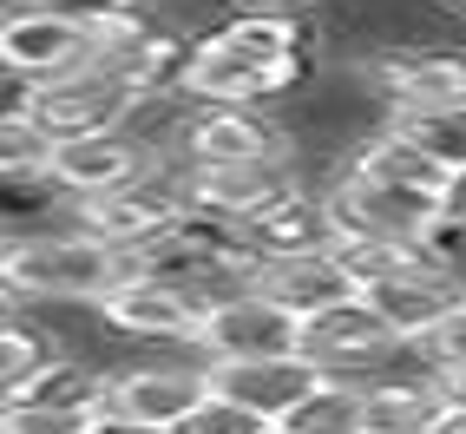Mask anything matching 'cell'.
<instances>
[{
	"label": "cell",
	"instance_id": "24",
	"mask_svg": "<svg viewBox=\"0 0 466 434\" xmlns=\"http://www.w3.org/2000/svg\"><path fill=\"white\" fill-rule=\"evenodd\" d=\"M46 356H66V349H53V336L34 329V323L0 316V401H14V395L26 388V376H34Z\"/></svg>",
	"mask_w": 466,
	"mask_h": 434
},
{
	"label": "cell",
	"instance_id": "23",
	"mask_svg": "<svg viewBox=\"0 0 466 434\" xmlns=\"http://www.w3.org/2000/svg\"><path fill=\"white\" fill-rule=\"evenodd\" d=\"M46 165H53V139L20 106H7L0 112V184H46Z\"/></svg>",
	"mask_w": 466,
	"mask_h": 434
},
{
	"label": "cell",
	"instance_id": "29",
	"mask_svg": "<svg viewBox=\"0 0 466 434\" xmlns=\"http://www.w3.org/2000/svg\"><path fill=\"white\" fill-rule=\"evenodd\" d=\"M263 421H250L243 408H230V401H217V395H204L191 415H184L171 434H257Z\"/></svg>",
	"mask_w": 466,
	"mask_h": 434
},
{
	"label": "cell",
	"instance_id": "34",
	"mask_svg": "<svg viewBox=\"0 0 466 434\" xmlns=\"http://www.w3.org/2000/svg\"><path fill=\"white\" fill-rule=\"evenodd\" d=\"M7 106H20V92H7V73H0V112H7Z\"/></svg>",
	"mask_w": 466,
	"mask_h": 434
},
{
	"label": "cell",
	"instance_id": "6",
	"mask_svg": "<svg viewBox=\"0 0 466 434\" xmlns=\"http://www.w3.org/2000/svg\"><path fill=\"white\" fill-rule=\"evenodd\" d=\"M20 112L34 119L46 139H92V132H126V119L138 112V99L112 73L86 67L59 73V79H40V86H20Z\"/></svg>",
	"mask_w": 466,
	"mask_h": 434
},
{
	"label": "cell",
	"instance_id": "22",
	"mask_svg": "<svg viewBox=\"0 0 466 434\" xmlns=\"http://www.w3.org/2000/svg\"><path fill=\"white\" fill-rule=\"evenodd\" d=\"M99 376L106 368H92L79 356H46L14 401H40V408H99Z\"/></svg>",
	"mask_w": 466,
	"mask_h": 434
},
{
	"label": "cell",
	"instance_id": "30",
	"mask_svg": "<svg viewBox=\"0 0 466 434\" xmlns=\"http://www.w3.org/2000/svg\"><path fill=\"white\" fill-rule=\"evenodd\" d=\"M86 434H171V428H145V421H126V415H106V408H92Z\"/></svg>",
	"mask_w": 466,
	"mask_h": 434
},
{
	"label": "cell",
	"instance_id": "18",
	"mask_svg": "<svg viewBox=\"0 0 466 434\" xmlns=\"http://www.w3.org/2000/svg\"><path fill=\"white\" fill-rule=\"evenodd\" d=\"M349 171H361V178H375V184H394V191H414V198H433V204H447L453 198V178L447 171H433L420 151L408 145V139H394L388 126H375L349 159H341Z\"/></svg>",
	"mask_w": 466,
	"mask_h": 434
},
{
	"label": "cell",
	"instance_id": "11",
	"mask_svg": "<svg viewBox=\"0 0 466 434\" xmlns=\"http://www.w3.org/2000/svg\"><path fill=\"white\" fill-rule=\"evenodd\" d=\"M210 388H204V362H132V368H112L99 376V408L106 415H126L145 428H177L184 415L198 408Z\"/></svg>",
	"mask_w": 466,
	"mask_h": 434
},
{
	"label": "cell",
	"instance_id": "1",
	"mask_svg": "<svg viewBox=\"0 0 466 434\" xmlns=\"http://www.w3.org/2000/svg\"><path fill=\"white\" fill-rule=\"evenodd\" d=\"M132 270L126 251L86 231H14L0 237V303H99Z\"/></svg>",
	"mask_w": 466,
	"mask_h": 434
},
{
	"label": "cell",
	"instance_id": "16",
	"mask_svg": "<svg viewBox=\"0 0 466 434\" xmlns=\"http://www.w3.org/2000/svg\"><path fill=\"white\" fill-rule=\"evenodd\" d=\"M138 171H151V159L132 132H92V139H53L46 184L59 198H99V191L132 184Z\"/></svg>",
	"mask_w": 466,
	"mask_h": 434
},
{
	"label": "cell",
	"instance_id": "27",
	"mask_svg": "<svg viewBox=\"0 0 466 434\" xmlns=\"http://www.w3.org/2000/svg\"><path fill=\"white\" fill-rule=\"evenodd\" d=\"M92 408H40V401H0V434H86Z\"/></svg>",
	"mask_w": 466,
	"mask_h": 434
},
{
	"label": "cell",
	"instance_id": "4",
	"mask_svg": "<svg viewBox=\"0 0 466 434\" xmlns=\"http://www.w3.org/2000/svg\"><path fill=\"white\" fill-rule=\"evenodd\" d=\"M316 79V53L309 59H283V67H257V59L230 53L224 40H191V59H184V79H177V99L184 106H269V99H289Z\"/></svg>",
	"mask_w": 466,
	"mask_h": 434
},
{
	"label": "cell",
	"instance_id": "36",
	"mask_svg": "<svg viewBox=\"0 0 466 434\" xmlns=\"http://www.w3.org/2000/svg\"><path fill=\"white\" fill-rule=\"evenodd\" d=\"M447 7H460V14H466V0H447Z\"/></svg>",
	"mask_w": 466,
	"mask_h": 434
},
{
	"label": "cell",
	"instance_id": "32",
	"mask_svg": "<svg viewBox=\"0 0 466 434\" xmlns=\"http://www.w3.org/2000/svg\"><path fill=\"white\" fill-rule=\"evenodd\" d=\"M441 395H447V408H466V368H460V376H447V382H441Z\"/></svg>",
	"mask_w": 466,
	"mask_h": 434
},
{
	"label": "cell",
	"instance_id": "28",
	"mask_svg": "<svg viewBox=\"0 0 466 434\" xmlns=\"http://www.w3.org/2000/svg\"><path fill=\"white\" fill-rule=\"evenodd\" d=\"M20 7H40L53 20H66V26H99V20H118V14H145L151 0H20Z\"/></svg>",
	"mask_w": 466,
	"mask_h": 434
},
{
	"label": "cell",
	"instance_id": "10",
	"mask_svg": "<svg viewBox=\"0 0 466 434\" xmlns=\"http://www.w3.org/2000/svg\"><path fill=\"white\" fill-rule=\"evenodd\" d=\"M198 362H257V356H296V323L257 290H230L204 303L198 323Z\"/></svg>",
	"mask_w": 466,
	"mask_h": 434
},
{
	"label": "cell",
	"instance_id": "9",
	"mask_svg": "<svg viewBox=\"0 0 466 434\" xmlns=\"http://www.w3.org/2000/svg\"><path fill=\"white\" fill-rule=\"evenodd\" d=\"M302 191V159H269V165H224V171H184V204L217 217L230 231H250L283 198Z\"/></svg>",
	"mask_w": 466,
	"mask_h": 434
},
{
	"label": "cell",
	"instance_id": "2",
	"mask_svg": "<svg viewBox=\"0 0 466 434\" xmlns=\"http://www.w3.org/2000/svg\"><path fill=\"white\" fill-rule=\"evenodd\" d=\"M184 171L177 165H151L138 171L132 184H118V191H99V198H73V231L112 243V251H151L158 237H171L184 224Z\"/></svg>",
	"mask_w": 466,
	"mask_h": 434
},
{
	"label": "cell",
	"instance_id": "14",
	"mask_svg": "<svg viewBox=\"0 0 466 434\" xmlns=\"http://www.w3.org/2000/svg\"><path fill=\"white\" fill-rule=\"evenodd\" d=\"M466 290L453 284V276H441V270H427L420 257L414 264H400L394 276H381V284H368L361 290V303L375 309V323L394 336L400 349H414V343H427V329L447 316V309L460 303Z\"/></svg>",
	"mask_w": 466,
	"mask_h": 434
},
{
	"label": "cell",
	"instance_id": "31",
	"mask_svg": "<svg viewBox=\"0 0 466 434\" xmlns=\"http://www.w3.org/2000/svg\"><path fill=\"white\" fill-rule=\"evenodd\" d=\"M243 14H296V7H316V0H237Z\"/></svg>",
	"mask_w": 466,
	"mask_h": 434
},
{
	"label": "cell",
	"instance_id": "8",
	"mask_svg": "<svg viewBox=\"0 0 466 434\" xmlns=\"http://www.w3.org/2000/svg\"><path fill=\"white\" fill-rule=\"evenodd\" d=\"M361 79L388 112L466 106V53L460 46H381L361 59Z\"/></svg>",
	"mask_w": 466,
	"mask_h": 434
},
{
	"label": "cell",
	"instance_id": "25",
	"mask_svg": "<svg viewBox=\"0 0 466 434\" xmlns=\"http://www.w3.org/2000/svg\"><path fill=\"white\" fill-rule=\"evenodd\" d=\"M355 421H361V388L335 382V376H322L316 388H309V401L289 415L296 434H355Z\"/></svg>",
	"mask_w": 466,
	"mask_h": 434
},
{
	"label": "cell",
	"instance_id": "15",
	"mask_svg": "<svg viewBox=\"0 0 466 434\" xmlns=\"http://www.w3.org/2000/svg\"><path fill=\"white\" fill-rule=\"evenodd\" d=\"M243 290H257L263 303H276L289 323H309V316H322V309L335 303H349L355 284H349V270L335 264V251H302V257H263L250 270V284Z\"/></svg>",
	"mask_w": 466,
	"mask_h": 434
},
{
	"label": "cell",
	"instance_id": "13",
	"mask_svg": "<svg viewBox=\"0 0 466 434\" xmlns=\"http://www.w3.org/2000/svg\"><path fill=\"white\" fill-rule=\"evenodd\" d=\"M86 67V34L66 20H53L40 7H0V73L20 79V86H40V79H59Z\"/></svg>",
	"mask_w": 466,
	"mask_h": 434
},
{
	"label": "cell",
	"instance_id": "35",
	"mask_svg": "<svg viewBox=\"0 0 466 434\" xmlns=\"http://www.w3.org/2000/svg\"><path fill=\"white\" fill-rule=\"evenodd\" d=\"M257 434H296V428H289V421H269V428H257Z\"/></svg>",
	"mask_w": 466,
	"mask_h": 434
},
{
	"label": "cell",
	"instance_id": "12",
	"mask_svg": "<svg viewBox=\"0 0 466 434\" xmlns=\"http://www.w3.org/2000/svg\"><path fill=\"white\" fill-rule=\"evenodd\" d=\"M322 382V368L316 362H302V356H257V362H204V388L217 401H230V408H243L250 421H289L309 388Z\"/></svg>",
	"mask_w": 466,
	"mask_h": 434
},
{
	"label": "cell",
	"instance_id": "21",
	"mask_svg": "<svg viewBox=\"0 0 466 434\" xmlns=\"http://www.w3.org/2000/svg\"><path fill=\"white\" fill-rule=\"evenodd\" d=\"M381 126L408 139L433 171L466 178V106H427V112H388Z\"/></svg>",
	"mask_w": 466,
	"mask_h": 434
},
{
	"label": "cell",
	"instance_id": "7",
	"mask_svg": "<svg viewBox=\"0 0 466 434\" xmlns=\"http://www.w3.org/2000/svg\"><path fill=\"white\" fill-rule=\"evenodd\" d=\"M92 316L118 336H138V343H198V323H204V296L171 284V276H151V270H126L118 284L92 303Z\"/></svg>",
	"mask_w": 466,
	"mask_h": 434
},
{
	"label": "cell",
	"instance_id": "26",
	"mask_svg": "<svg viewBox=\"0 0 466 434\" xmlns=\"http://www.w3.org/2000/svg\"><path fill=\"white\" fill-rule=\"evenodd\" d=\"M414 356H420V368H427L433 382L460 376V368H466V296H460V303H453L433 329H427V343H414Z\"/></svg>",
	"mask_w": 466,
	"mask_h": 434
},
{
	"label": "cell",
	"instance_id": "5",
	"mask_svg": "<svg viewBox=\"0 0 466 434\" xmlns=\"http://www.w3.org/2000/svg\"><path fill=\"white\" fill-rule=\"evenodd\" d=\"M269 159H296V139L263 106H204V112L184 106V132H177V165L184 171L269 165Z\"/></svg>",
	"mask_w": 466,
	"mask_h": 434
},
{
	"label": "cell",
	"instance_id": "37",
	"mask_svg": "<svg viewBox=\"0 0 466 434\" xmlns=\"http://www.w3.org/2000/svg\"><path fill=\"white\" fill-rule=\"evenodd\" d=\"M0 237H7V231H0Z\"/></svg>",
	"mask_w": 466,
	"mask_h": 434
},
{
	"label": "cell",
	"instance_id": "17",
	"mask_svg": "<svg viewBox=\"0 0 466 434\" xmlns=\"http://www.w3.org/2000/svg\"><path fill=\"white\" fill-rule=\"evenodd\" d=\"M447 395L427 368H400V376L361 382V421L355 434H441Z\"/></svg>",
	"mask_w": 466,
	"mask_h": 434
},
{
	"label": "cell",
	"instance_id": "3",
	"mask_svg": "<svg viewBox=\"0 0 466 434\" xmlns=\"http://www.w3.org/2000/svg\"><path fill=\"white\" fill-rule=\"evenodd\" d=\"M316 198H322V211H329V237H335V243H388V251H414L420 231L447 211V204H433V198L375 184V178H361V171H349V165H341Z\"/></svg>",
	"mask_w": 466,
	"mask_h": 434
},
{
	"label": "cell",
	"instance_id": "19",
	"mask_svg": "<svg viewBox=\"0 0 466 434\" xmlns=\"http://www.w3.org/2000/svg\"><path fill=\"white\" fill-rule=\"evenodd\" d=\"M243 243H250V257L263 264V257H302V251H329V211H322V198L316 191H296V198H283L269 217H257L250 231H243Z\"/></svg>",
	"mask_w": 466,
	"mask_h": 434
},
{
	"label": "cell",
	"instance_id": "20",
	"mask_svg": "<svg viewBox=\"0 0 466 434\" xmlns=\"http://www.w3.org/2000/svg\"><path fill=\"white\" fill-rule=\"evenodd\" d=\"M210 40H224L230 53L257 59V67H283V59H309L316 46H309V26L296 14H224L210 26Z\"/></svg>",
	"mask_w": 466,
	"mask_h": 434
},
{
	"label": "cell",
	"instance_id": "33",
	"mask_svg": "<svg viewBox=\"0 0 466 434\" xmlns=\"http://www.w3.org/2000/svg\"><path fill=\"white\" fill-rule=\"evenodd\" d=\"M441 434H466V408H447V421H441Z\"/></svg>",
	"mask_w": 466,
	"mask_h": 434
}]
</instances>
